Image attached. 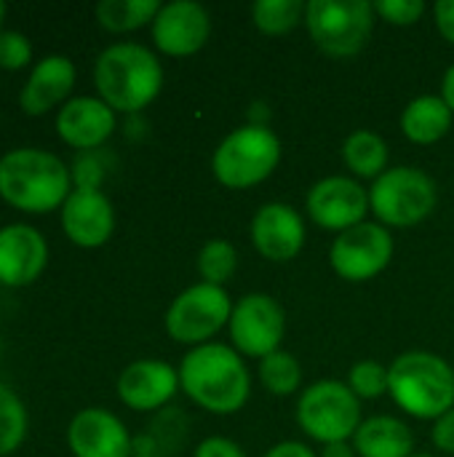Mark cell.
I'll list each match as a JSON object with an SVG mask.
<instances>
[{"label":"cell","mask_w":454,"mask_h":457,"mask_svg":"<svg viewBox=\"0 0 454 457\" xmlns=\"http://www.w3.org/2000/svg\"><path fill=\"white\" fill-rule=\"evenodd\" d=\"M179 388L206 412L233 415L252 394V375L241 353L222 343L193 348L179 364Z\"/></svg>","instance_id":"6da1fadb"},{"label":"cell","mask_w":454,"mask_h":457,"mask_svg":"<svg viewBox=\"0 0 454 457\" xmlns=\"http://www.w3.org/2000/svg\"><path fill=\"white\" fill-rule=\"evenodd\" d=\"M72 193L70 166L48 150L19 147L0 158V198L27 214L62 209Z\"/></svg>","instance_id":"7a4b0ae2"},{"label":"cell","mask_w":454,"mask_h":457,"mask_svg":"<svg viewBox=\"0 0 454 457\" xmlns=\"http://www.w3.org/2000/svg\"><path fill=\"white\" fill-rule=\"evenodd\" d=\"M94 86L115 112L136 115L161 94L163 67L147 46L115 43L96 56Z\"/></svg>","instance_id":"3957f363"},{"label":"cell","mask_w":454,"mask_h":457,"mask_svg":"<svg viewBox=\"0 0 454 457\" xmlns=\"http://www.w3.org/2000/svg\"><path fill=\"white\" fill-rule=\"evenodd\" d=\"M388 394L417 420H436L454 407L452 364L428 351L401 353L388 367Z\"/></svg>","instance_id":"277c9868"},{"label":"cell","mask_w":454,"mask_h":457,"mask_svg":"<svg viewBox=\"0 0 454 457\" xmlns=\"http://www.w3.org/2000/svg\"><path fill=\"white\" fill-rule=\"evenodd\" d=\"M281 163V139L268 126H241L230 131L211 158V171L219 185L246 190L265 182Z\"/></svg>","instance_id":"5b68a950"},{"label":"cell","mask_w":454,"mask_h":457,"mask_svg":"<svg viewBox=\"0 0 454 457\" xmlns=\"http://www.w3.org/2000/svg\"><path fill=\"white\" fill-rule=\"evenodd\" d=\"M375 8L367 0H310L305 27L318 51L348 59L364 51L375 29Z\"/></svg>","instance_id":"8992f818"},{"label":"cell","mask_w":454,"mask_h":457,"mask_svg":"<svg viewBox=\"0 0 454 457\" xmlns=\"http://www.w3.org/2000/svg\"><path fill=\"white\" fill-rule=\"evenodd\" d=\"M436 182L415 166H396L369 187V209L388 228H412L436 209Z\"/></svg>","instance_id":"52a82bcc"},{"label":"cell","mask_w":454,"mask_h":457,"mask_svg":"<svg viewBox=\"0 0 454 457\" xmlns=\"http://www.w3.org/2000/svg\"><path fill=\"white\" fill-rule=\"evenodd\" d=\"M297 423L321 445L348 442L364 423L359 396L340 380H318L302 391L297 402Z\"/></svg>","instance_id":"ba28073f"},{"label":"cell","mask_w":454,"mask_h":457,"mask_svg":"<svg viewBox=\"0 0 454 457\" xmlns=\"http://www.w3.org/2000/svg\"><path fill=\"white\" fill-rule=\"evenodd\" d=\"M233 303L225 287L193 284L166 311V332L182 345H206L225 324H230Z\"/></svg>","instance_id":"9c48e42d"},{"label":"cell","mask_w":454,"mask_h":457,"mask_svg":"<svg viewBox=\"0 0 454 457\" xmlns=\"http://www.w3.org/2000/svg\"><path fill=\"white\" fill-rule=\"evenodd\" d=\"M393 260V236L380 222H361L356 228L343 230L332 249L329 262L334 273L351 284L369 281L380 276Z\"/></svg>","instance_id":"30bf717a"},{"label":"cell","mask_w":454,"mask_h":457,"mask_svg":"<svg viewBox=\"0 0 454 457\" xmlns=\"http://www.w3.org/2000/svg\"><path fill=\"white\" fill-rule=\"evenodd\" d=\"M230 343L238 353L252 359H265L281 351L286 332V313L278 300L262 292H252L233 305L230 316Z\"/></svg>","instance_id":"8fae6325"},{"label":"cell","mask_w":454,"mask_h":457,"mask_svg":"<svg viewBox=\"0 0 454 457\" xmlns=\"http://www.w3.org/2000/svg\"><path fill=\"white\" fill-rule=\"evenodd\" d=\"M308 214L318 228L326 230H348L361 222H367L369 212V193L364 190L361 182L351 177H324L318 179L310 193H308Z\"/></svg>","instance_id":"7c38bea8"},{"label":"cell","mask_w":454,"mask_h":457,"mask_svg":"<svg viewBox=\"0 0 454 457\" xmlns=\"http://www.w3.org/2000/svg\"><path fill=\"white\" fill-rule=\"evenodd\" d=\"M211 35V16L195 0H174L161 5L153 19V43L169 56L198 54Z\"/></svg>","instance_id":"4fadbf2b"},{"label":"cell","mask_w":454,"mask_h":457,"mask_svg":"<svg viewBox=\"0 0 454 457\" xmlns=\"http://www.w3.org/2000/svg\"><path fill=\"white\" fill-rule=\"evenodd\" d=\"M67 447L75 457H134V439L120 418L102 407L80 410L67 426Z\"/></svg>","instance_id":"5bb4252c"},{"label":"cell","mask_w":454,"mask_h":457,"mask_svg":"<svg viewBox=\"0 0 454 457\" xmlns=\"http://www.w3.org/2000/svg\"><path fill=\"white\" fill-rule=\"evenodd\" d=\"M48 262L43 233L24 222L0 228V287L21 289L40 278Z\"/></svg>","instance_id":"9a60e30c"},{"label":"cell","mask_w":454,"mask_h":457,"mask_svg":"<svg viewBox=\"0 0 454 457\" xmlns=\"http://www.w3.org/2000/svg\"><path fill=\"white\" fill-rule=\"evenodd\" d=\"M62 230L80 249L104 246L115 230V209L102 190L72 187L62 206Z\"/></svg>","instance_id":"2e32d148"},{"label":"cell","mask_w":454,"mask_h":457,"mask_svg":"<svg viewBox=\"0 0 454 457\" xmlns=\"http://www.w3.org/2000/svg\"><path fill=\"white\" fill-rule=\"evenodd\" d=\"M252 244L270 262H289L305 246L302 214L289 204H265L252 220Z\"/></svg>","instance_id":"e0dca14e"},{"label":"cell","mask_w":454,"mask_h":457,"mask_svg":"<svg viewBox=\"0 0 454 457\" xmlns=\"http://www.w3.org/2000/svg\"><path fill=\"white\" fill-rule=\"evenodd\" d=\"M115 126V110L99 96H75L67 104H62L56 115L59 139L80 153L99 150L112 137Z\"/></svg>","instance_id":"ac0fdd59"},{"label":"cell","mask_w":454,"mask_h":457,"mask_svg":"<svg viewBox=\"0 0 454 457\" xmlns=\"http://www.w3.org/2000/svg\"><path fill=\"white\" fill-rule=\"evenodd\" d=\"M179 391V372L161 359H139L118 378V399L134 412H155Z\"/></svg>","instance_id":"d6986e66"},{"label":"cell","mask_w":454,"mask_h":457,"mask_svg":"<svg viewBox=\"0 0 454 457\" xmlns=\"http://www.w3.org/2000/svg\"><path fill=\"white\" fill-rule=\"evenodd\" d=\"M75 86V64L64 54L43 56L24 80L19 91V107L29 118H40L59 104H67L70 91Z\"/></svg>","instance_id":"ffe728a7"},{"label":"cell","mask_w":454,"mask_h":457,"mask_svg":"<svg viewBox=\"0 0 454 457\" xmlns=\"http://www.w3.org/2000/svg\"><path fill=\"white\" fill-rule=\"evenodd\" d=\"M353 450L361 457H412L415 436L404 420L391 415H375L359 426L353 436Z\"/></svg>","instance_id":"44dd1931"},{"label":"cell","mask_w":454,"mask_h":457,"mask_svg":"<svg viewBox=\"0 0 454 457\" xmlns=\"http://www.w3.org/2000/svg\"><path fill=\"white\" fill-rule=\"evenodd\" d=\"M452 110L444 96L425 94L412 99L401 112V131L415 145H433L452 129Z\"/></svg>","instance_id":"7402d4cb"},{"label":"cell","mask_w":454,"mask_h":457,"mask_svg":"<svg viewBox=\"0 0 454 457\" xmlns=\"http://www.w3.org/2000/svg\"><path fill=\"white\" fill-rule=\"evenodd\" d=\"M343 161L345 166L361 179H377L388 171V142L367 129H359L345 137L343 142Z\"/></svg>","instance_id":"603a6c76"},{"label":"cell","mask_w":454,"mask_h":457,"mask_svg":"<svg viewBox=\"0 0 454 457\" xmlns=\"http://www.w3.org/2000/svg\"><path fill=\"white\" fill-rule=\"evenodd\" d=\"M161 11L158 0H102L94 13L107 32H131L153 21Z\"/></svg>","instance_id":"cb8c5ba5"},{"label":"cell","mask_w":454,"mask_h":457,"mask_svg":"<svg viewBox=\"0 0 454 457\" xmlns=\"http://www.w3.org/2000/svg\"><path fill=\"white\" fill-rule=\"evenodd\" d=\"M308 3L302 0H257L252 5V21L265 35H286L305 19Z\"/></svg>","instance_id":"d4e9b609"},{"label":"cell","mask_w":454,"mask_h":457,"mask_svg":"<svg viewBox=\"0 0 454 457\" xmlns=\"http://www.w3.org/2000/svg\"><path fill=\"white\" fill-rule=\"evenodd\" d=\"M27 407L24 402L0 383V457L13 455L27 439Z\"/></svg>","instance_id":"484cf974"},{"label":"cell","mask_w":454,"mask_h":457,"mask_svg":"<svg viewBox=\"0 0 454 457\" xmlns=\"http://www.w3.org/2000/svg\"><path fill=\"white\" fill-rule=\"evenodd\" d=\"M260 380L265 391H270L273 396H292L302 383V367L297 356L276 351L260 361Z\"/></svg>","instance_id":"4316f807"},{"label":"cell","mask_w":454,"mask_h":457,"mask_svg":"<svg viewBox=\"0 0 454 457\" xmlns=\"http://www.w3.org/2000/svg\"><path fill=\"white\" fill-rule=\"evenodd\" d=\"M235 268H238V252L230 241L214 238L203 244V249L198 252V273L203 284L222 287L233 278Z\"/></svg>","instance_id":"83f0119b"},{"label":"cell","mask_w":454,"mask_h":457,"mask_svg":"<svg viewBox=\"0 0 454 457\" xmlns=\"http://www.w3.org/2000/svg\"><path fill=\"white\" fill-rule=\"evenodd\" d=\"M348 388L359 399H380L388 394V370L375 359L356 361L348 372Z\"/></svg>","instance_id":"f1b7e54d"},{"label":"cell","mask_w":454,"mask_h":457,"mask_svg":"<svg viewBox=\"0 0 454 457\" xmlns=\"http://www.w3.org/2000/svg\"><path fill=\"white\" fill-rule=\"evenodd\" d=\"M32 62V43L24 32L3 29L0 32V70H24Z\"/></svg>","instance_id":"f546056e"},{"label":"cell","mask_w":454,"mask_h":457,"mask_svg":"<svg viewBox=\"0 0 454 457\" xmlns=\"http://www.w3.org/2000/svg\"><path fill=\"white\" fill-rule=\"evenodd\" d=\"M104 161L96 155V150L91 153H78L72 166H70V174H72V187H88V190H102V182H104Z\"/></svg>","instance_id":"4dcf8cb0"},{"label":"cell","mask_w":454,"mask_h":457,"mask_svg":"<svg viewBox=\"0 0 454 457\" xmlns=\"http://www.w3.org/2000/svg\"><path fill=\"white\" fill-rule=\"evenodd\" d=\"M375 13L396 27H409L423 19L425 3L423 0H377L372 3Z\"/></svg>","instance_id":"1f68e13d"},{"label":"cell","mask_w":454,"mask_h":457,"mask_svg":"<svg viewBox=\"0 0 454 457\" xmlns=\"http://www.w3.org/2000/svg\"><path fill=\"white\" fill-rule=\"evenodd\" d=\"M195 457H246V453L225 436H209L195 447Z\"/></svg>","instance_id":"d6a6232c"},{"label":"cell","mask_w":454,"mask_h":457,"mask_svg":"<svg viewBox=\"0 0 454 457\" xmlns=\"http://www.w3.org/2000/svg\"><path fill=\"white\" fill-rule=\"evenodd\" d=\"M431 439H433L436 450H442L447 455H454V407L450 412H444L442 418L433 420Z\"/></svg>","instance_id":"836d02e7"},{"label":"cell","mask_w":454,"mask_h":457,"mask_svg":"<svg viewBox=\"0 0 454 457\" xmlns=\"http://www.w3.org/2000/svg\"><path fill=\"white\" fill-rule=\"evenodd\" d=\"M433 16H436V27L442 37L454 46V0H439L433 5Z\"/></svg>","instance_id":"e575fe53"},{"label":"cell","mask_w":454,"mask_h":457,"mask_svg":"<svg viewBox=\"0 0 454 457\" xmlns=\"http://www.w3.org/2000/svg\"><path fill=\"white\" fill-rule=\"evenodd\" d=\"M265 457H316V453L302 442H281V445L270 447Z\"/></svg>","instance_id":"d590c367"},{"label":"cell","mask_w":454,"mask_h":457,"mask_svg":"<svg viewBox=\"0 0 454 457\" xmlns=\"http://www.w3.org/2000/svg\"><path fill=\"white\" fill-rule=\"evenodd\" d=\"M442 96L444 102L450 104V110L454 112V64L444 72V80H442Z\"/></svg>","instance_id":"8d00e7d4"},{"label":"cell","mask_w":454,"mask_h":457,"mask_svg":"<svg viewBox=\"0 0 454 457\" xmlns=\"http://www.w3.org/2000/svg\"><path fill=\"white\" fill-rule=\"evenodd\" d=\"M321 457H356V450L348 447V442H337V445H324Z\"/></svg>","instance_id":"74e56055"},{"label":"cell","mask_w":454,"mask_h":457,"mask_svg":"<svg viewBox=\"0 0 454 457\" xmlns=\"http://www.w3.org/2000/svg\"><path fill=\"white\" fill-rule=\"evenodd\" d=\"M5 13H8V5L0 0V32H3V19H5Z\"/></svg>","instance_id":"f35d334b"},{"label":"cell","mask_w":454,"mask_h":457,"mask_svg":"<svg viewBox=\"0 0 454 457\" xmlns=\"http://www.w3.org/2000/svg\"><path fill=\"white\" fill-rule=\"evenodd\" d=\"M412 457H433V455H425V453H415Z\"/></svg>","instance_id":"ab89813d"},{"label":"cell","mask_w":454,"mask_h":457,"mask_svg":"<svg viewBox=\"0 0 454 457\" xmlns=\"http://www.w3.org/2000/svg\"><path fill=\"white\" fill-rule=\"evenodd\" d=\"M134 457H161V455H134Z\"/></svg>","instance_id":"60d3db41"}]
</instances>
